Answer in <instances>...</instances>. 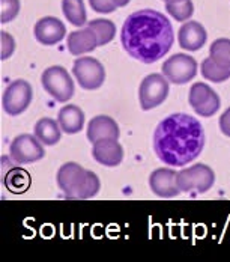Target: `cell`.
Listing matches in <instances>:
<instances>
[{"label":"cell","mask_w":230,"mask_h":262,"mask_svg":"<svg viewBox=\"0 0 230 262\" xmlns=\"http://www.w3.org/2000/svg\"><path fill=\"white\" fill-rule=\"evenodd\" d=\"M175 41L170 20L153 9H142L131 14L121 30V42L125 52L143 62L153 63L163 59Z\"/></svg>","instance_id":"cell-1"},{"label":"cell","mask_w":230,"mask_h":262,"mask_svg":"<svg viewBox=\"0 0 230 262\" xmlns=\"http://www.w3.org/2000/svg\"><path fill=\"white\" fill-rule=\"evenodd\" d=\"M204 131L202 124L190 115L173 113L164 118L153 133V151L163 163L182 167L202 154Z\"/></svg>","instance_id":"cell-2"},{"label":"cell","mask_w":230,"mask_h":262,"mask_svg":"<svg viewBox=\"0 0 230 262\" xmlns=\"http://www.w3.org/2000/svg\"><path fill=\"white\" fill-rule=\"evenodd\" d=\"M56 180L57 187L65 193V198L73 201L92 199L98 194L101 187L97 173L86 170L74 161L62 164Z\"/></svg>","instance_id":"cell-3"},{"label":"cell","mask_w":230,"mask_h":262,"mask_svg":"<svg viewBox=\"0 0 230 262\" xmlns=\"http://www.w3.org/2000/svg\"><path fill=\"white\" fill-rule=\"evenodd\" d=\"M41 83L45 92L57 103H66L68 100H71L76 91L70 73L59 65L47 68L41 76Z\"/></svg>","instance_id":"cell-4"},{"label":"cell","mask_w":230,"mask_h":262,"mask_svg":"<svg viewBox=\"0 0 230 262\" xmlns=\"http://www.w3.org/2000/svg\"><path fill=\"white\" fill-rule=\"evenodd\" d=\"M215 183L214 170L203 163H197L188 169L178 172V185L182 193H200L203 194L212 188Z\"/></svg>","instance_id":"cell-5"},{"label":"cell","mask_w":230,"mask_h":262,"mask_svg":"<svg viewBox=\"0 0 230 262\" xmlns=\"http://www.w3.org/2000/svg\"><path fill=\"white\" fill-rule=\"evenodd\" d=\"M33 98V91L29 81L14 80L2 95V107L9 116H18L30 105Z\"/></svg>","instance_id":"cell-6"},{"label":"cell","mask_w":230,"mask_h":262,"mask_svg":"<svg viewBox=\"0 0 230 262\" xmlns=\"http://www.w3.org/2000/svg\"><path fill=\"white\" fill-rule=\"evenodd\" d=\"M169 80L163 74H149L142 80L139 88V101L142 110H151L163 104L169 95Z\"/></svg>","instance_id":"cell-7"},{"label":"cell","mask_w":230,"mask_h":262,"mask_svg":"<svg viewBox=\"0 0 230 262\" xmlns=\"http://www.w3.org/2000/svg\"><path fill=\"white\" fill-rule=\"evenodd\" d=\"M163 76L173 84H185L197 74V62L185 53H178L163 63Z\"/></svg>","instance_id":"cell-8"},{"label":"cell","mask_w":230,"mask_h":262,"mask_svg":"<svg viewBox=\"0 0 230 262\" xmlns=\"http://www.w3.org/2000/svg\"><path fill=\"white\" fill-rule=\"evenodd\" d=\"M73 73L78 84L86 91H95L101 88L105 80V70L98 59L94 57H78L74 62Z\"/></svg>","instance_id":"cell-9"},{"label":"cell","mask_w":230,"mask_h":262,"mask_svg":"<svg viewBox=\"0 0 230 262\" xmlns=\"http://www.w3.org/2000/svg\"><path fill=\"white\" fill-rule=\"evenodd\" d=\"M188 103L197 115L203 118L214 116L221 105L218 94L204 83H194L191 86L188 94Z\"/></svg>","instance_id":"cell-10"},{"label":"cell","mask_w":230,"mask_h":262,"mask_svg":"<svg viewBox=\"0 0 230 262\" xmlns=\"http://www.w3.org/2000/svg\"><path fill=\"white\" fill-rule=\"evenodd\" d=\"M9 154L11 158L18 164H30L42 160L45 151L42 148V143L36 139V136L20 134L12 140L9 146Z\"/></svg>","instance_id":"cell-11"},{"label":"cell","mask_w":230,"mask_h":262,"mask_svg":"<svg viewBox=\"0 0 230 262\" xmlns=\"http://www.w3.org/2000/svg\"><path fill=\"white\" fill-rule=\"evenodd\" d=\"M149 187L161 199H172L182 193L178 185V172L166 167L155 169L149 175Z\"/></svg>","instance_id":"cell-12"},{"label":"cell","mask_w":230,"mask_h":262,"mask_svg":"<svg viewBox=\"0 0 230 262\" xmlns=\"http://www.w3.org/2000/svg\"><path fill=\"white\" fill-rule=\"evenodd\" d=\"M33 32L36 41L42 46H54L65 38L66 27L56 17H44L36 21Z\"/></svg>","instance_id":"cell-13"},{"label":"cell","mask_w":230,"mask_h":262,"mask_svg":"<svg viewBox=\"0 0 230 262\" xmlns=\"http://www.w3.org/2000/svg\"><path fill=\"white\" fill-rule=\"evenodd\" d=\"M94 158L107 167H116L124 160V148L119 145L118 139H101L94 143Z\"/></svg>","instance_id":"cell-14"},{"label":"cell","mask_w":230,"mask_h":262,"mask_svg":"<svg viewBox=\"0 0 230 262\" xmlns=\"http://www.w3.org/2000/svg\"><path fill=\"white\" fill-rule=\"evenodd\" d=\"M208 39V33L200 23L197 21H185L178 32V41L180 49L187 52H197L204 46Z\"/></svg>","instance_id":"cell-15"},{"label":"cell","mask_w":230,"mask_h":262,"mask_svg":"<svg viewBox=\"0 0 230 262\" xmlns=\"http://www.w3.org/2000/svg\"><path fill=\"white\" fill-rule=\"evenodd\" d=\"M66 47H68V52L74 56L94 52L98 47V36L92 27H81L80 30L70 33Z\"/></svg>","instance_id":"cell-16"},{"label":"cell","mask_w":230,"mask_h":262,"mask_svg":"<svg viewBox=\"0 0 230 262\" xmlns=\"http://www.w3.org/2000/svg\"><path fill=\"white\" fill-rule=\"evenodd\" d=\"M121 131L118 122L105 115L95 116L87 125V139L89 142L95 143L101 139H119Z\"/></svg>","instance_id":"cell-17"},{"label":"cell","mask_w":230,"mask_h":262,"mask_svg":"<svg viewBox=\"0 0 230 262\" xmlns=\"http://www.w3.org/2000/svg\"><path fill=\"white\" fill-rule=\"evenodd\" d=\"M57 122L66 134H77L84 127V113L80 107L74 104L63 105L59 112Z\"/></svg>","instance_id":"cell-18"},{"label":"cell","mask_w":230,"mask_h":262,"mask_svg":"<svg viewBox=\"0 0 230 262\" xmlns=\"http://www.w3.org/2000/svg\"><path fill=\"white\" fill-rule=\"evenodd\" d=\"M35 136L36 139L42 143V145H47V146H53L56 145L60 137H62V128L59 125L57 121L51 119V118H42L36 122L35 125Z\"/></svg>","instance_id":"cell-19"},{"label":"cell","mask_w":230,"mask_h":262,"mask_svg":"<svg viewBox=\"0 0 230 262\" xmlns=\"http://www.w3.org/2000/svg\"><path fill=\"white\" fill-rule=\"evenodd\" d=\"M30 175L25 169L20 167H11L9 170L3 172V184L5 187L12 193H25L30 187Z\"/></svg>","instance_id":"cell-20"},{"label":"cell","mask_w":230,"mask_h":262,"mask_svg":"<svg viewBox=\"0 0 230 262\" xmlns=\"http://www.w3.org/2000/svg\"><path fill=\"white\" fill-rule=\"evenodd\" d=\"M62 11L65 18L76 27H83L87 21L83 0H62Z\"/></svg>","instance_id":"cell-21"},{"label":"cell","mask_w":230,"mask_h":262,"mask_svg":"<svg viewBox=\"0 0 230 262\" xmlns=\"http://www.w3.org/2000/svg\"><path fill=\"white\" fill-rule=\"evenodd\" d=\"M209 57L220 67L230 68V39H215L209 47Z\"/></svg>","instance_id":"cell-22"},{"label":"cell","mask_w":230,"mask_h":262,"mask_svg":"<svg viewBox=\"0 0 230 262\" xmlns=\"http://www.w3.org/2000/svg\"><path fill=\"white\" fill-rule=\"evenodd\" d=\"M87 26L92 27L98 36V46H105L113 41L116 35V26L113 21L105 20V18H95L87 23Z\"/></svg>","instance_id":"cell-23"},{"label":"cell","mask_w":230,"mask_h":262,"mask_svg":"<svg viewBox=\"0 0 230 262\" xmlns=\"http://www.w3.org/2000/svg\"><path fill=\"white\" fill-rule=\"evenodd\" d=\"M202 76L206 80H209V81L223 83V81L230 79V68L220 67L211 57H208V59H204L203 62H202Z\"/></svg>","instance_id":"cell-24"},{"label":"cell","mask_w":230,"mask_h":262,"mask_svg":"<svg viewBox=\"0 0 230 262\" xmlns=\"http://www.w3.org/2000/svg\"><path fill=\"white\" fill-rule=\"evenodd\" d=\"M166 11L178 21H188L194 14V5L191 0H182L176 3H166Z\"/></svg>","instance_id":"cell-25"},{"label":"cell","mask_w":230,"mask_h":262,"mask_svg":"<svg viewBox=\"0 0 230 262\" xmlns=\"http://www.w3.org/2000/svg\"><path fill=\"white\" fill-rule=\"evenodd\" d=\"M20 0H2V12H0V21L9 23L12 21L18 12H20Z\"/></svg>","instance_id":"cell-26"},{"label":"cell","mask_w":230,"mask_h":262,"mask_svg":"<svg viewBox=\"0 0 230 262\" xmlns=\"http://www.w3.org/2000/svg\"><path fill=\"white\" fill-rule=\"evenodd\" d=\"M0 39H2V53H0V57L2 60H6L12 56V53L15 50V41L12 38V35H9L8 32H2L0 33Z\"/></svg>","instance_id":"cell-27"},{"label":"cell","mask_w":230,"mask_h":262,"mask_svg":"<svg viewBox=\"0 0 230 262\" xmlns=\"http://www.w3.org/2000/svg\"><path fill=\"white\" fill-rule=\"evenodd\" d=\"M89 5L98 14H110L118 8L113 0H89Z\"/></svg>","instance_id":"cell-28"},{"label":"cell","mask_w":230,"mask_h":262,"mask_svg":"<svg viewBox=\"0 0 230 262\" xmlns=\"http://www.w3.org/2000/svg\"><path fill=\"white\" fill-rule=\"evenodd\" d=\"M220 130L224 136L230 137V107L220 116Z\"/></svg>","instance_id":"cell-29"},{"label":"cell","mask_w":230,"mask_h":262,"mask_svg":"<svg viewBox=\"0 0 230 262\" xmlns=\"http://www.w3.org/2000/svg\"><path fill=\"white\" fill-rule=\"evenodd\" d=\"M113 2L116 3L118 8H124V6H127L128 3H129V0H113Z\"/></svg>","instance_id":"cell-30"},{"label":"cell","mask_w":230,"mask_h":262,"mask_svg":"<svg viewBox=\"0 0 230 262\" xmlns=\"http://www.w3.org/2000/svg\"><path fill=\"white\" fill-rule=\"evenodd\" d=\"M166 3H176V2H182V0H164Z\"/></svg>","instance_id":"cell-31"}]
</instances>
